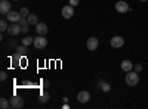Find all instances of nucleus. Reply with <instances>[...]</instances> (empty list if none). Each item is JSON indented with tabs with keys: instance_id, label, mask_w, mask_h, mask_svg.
<instances>
[{
	"instance_id": "nucleus-1",
	"label": "nucleus",
	"mask_w": 148,
	"mask_h": 109,
	"mask_svg": "<svg viewBox=\"0 0 148 109\" xmlns=\"http://www.w3.org/2000/svg\"><path fill=\"white\" fill-rule=\"evenodd\" d=\"M126 84L129 87H135V86H138V83H139V72H136V71H129V72H126Z\"/></svg>"
},
{
	"instance_id": "nucleus-2",
	"label": "nucleus",
	"mask_w": 148,
	"mask_h": 109,
	"mask_svg": "<svg viewBox=\"0 0 148 109\" xmlns=\"http://www.w3.org/2000/svg\"><path fill=\"white\" fill-rule=\"evenodd\" d=\"M33 46L36 47L37 50L45 49V47L47 46V40H46V37H45V35H37V37H34V43H33Z\"/></svg>"
},
{
	"instance_id": "nucleus-3",
	"label": "nucleus",
	"mask_w": 148,
	"mask_h": 109,
	"mask_svg": "<svg viewBox=\"0 0 148 109\" xmlns=\"http://www.w3.org/2000/svg\"><path fill=\"white\" fill-rule=\"evenodd\" d=\"M9 100H10V108H14V109H19L24 106V99L21 96H12Z\"/></svg>"
},
{
	"instance_id": "nucleus-4",
	"label": "nucleus",
	"mask_w": 148,
	"mask_h": 109,
	"mask_svg": "<svg viewBox=\"0 0 148 109\" xmlns=\"http://www.w3.org/2000/svg\"><path fill=\"white\" fill-rule=\"evenodd\" d=\"M116 10L119 14H126V12L130 10V6L127 5V2H125V0H119L116 3Z\"/></svg>"
},
{
	"instance_id": "nucleus-5",
	"label": "nucleus",
	"mask_w": 148,
	"mask_h": 109,
	"mask_svg": "<svg viewBox=\"0 0 148 109\" xmlns=\"http://www.w3.org/2000/svg\"><path fill=\"white\" fill-rule=\"evenodd\" d=\"M110 44H111V47H114V49H120V47L125 46V40H123V37H120V35H114V37L110 40Z\"/></svg>"
},
{
	"instance_id": "nucleus-6",
	"label": "nucleus",
	"mask_w": 148,
	"mask_h": 109,
	"mask_svg": "<svg viewBox=\"0 0 148 109\" xmlns=\"http://www.w3.org/2000/svg\"><path fill=\"white\" fill-rule=\"evenodd\" d=\"M8 32H9L10 35H18L19 32H22L19 22H10V24H9V28H8Z\"/></svg>"
},
{
	"instance_id": "nucleus-7",
	"label": "nucleus",
	"mask_w": 148,
	"mask_h": 109,
	"mask_svg": "<svg viewBox=\"0 0 148 109\" xmlns=\"http://www.w3.org/2000/svg\"><path fill=\"white\" fill-rule=\"evenodd\" d=\"M98 46H99V40H98L96 37H90L88 40V43H86V47H88L89 52H95L98 49Z\"/></svg>"
},
{
	"instance_id": "nucleus-8",
	"label": "nucleus",
	"mask_w": 148,
	"mask_h": 109,
	"mask_svg": "<svg viewBox=\"0 0 148 109\" xmlns=\"http://www.w3.org/2000/svg\"><path fill=\"white\" fill-rule=\"evenodd\" d=\"M61 12H62V16H64L65 19H71V18L74 16V6H71V5H65Z\"/></svg>"
},
{
	"instance_id": "nucleus-9",
	"label": "nucleus",
	"mask_w": 148,
	"mask_h": 109,
	"mask_svg": "<svg viewBox=\"0 0 148 109\" xmlns=\"http://www.w3.org/2000/svg\"><path fill=\"white\" fill-rule=\"evenodd\" d=\"M21 18H22L21 14H19V12H15V10H10L9 14L6 15V19H8L9 22H19Z\"/></svg>"
},
{
	"instance_id": "nucleus-10",
	"label": "nucleus",
	"mask_w": 148,
	"mask_h": 109,
	"mask_svg": "<svg viewBox=\"0 0 148 109\" xmlns=\"http://www.w3.org/2000/svg\"><path fill=\"white\" fill-rule=\"evenodd\" d=\"M77 100H79L80 103H88V102L90 100V93L86 91V90L80 91V93L77 94Z\"/></svg>"
},
{
	"instance_id": "nucleus-11",
	"label": "nucleus",
	"mask_w": 148,
	"mask_h": 109,
	"mask_svg": "<svg viewBox=\"0 0 148 109\" xmlns=\"http://www.w3.org/2000/svg\"><path fill=\"white\" fill-rule=\"evenodd\" d=\"M9 12H10L9 0H2V2H0V14H2V15H8Z\"/></svg>"
},
{
	"instance_id": "nucleus-12",
	"label": "nucleus",
	"mask_w": 148,
	"mask_h": 109,
	"mask_svg": "<svg viewBox=\"0 0 148 109\" xmlns=\"http://www.w3.org/2000/svg\"><path fill=\"white\" fill-rule=\"evenodd\" d=\"M36 31H37V34L39 35H46V32H47V25L45 22H39L36 25Z\"/></svg>"
},
{
	"instance_id": "nucleus-13",
	"label": "nucleus",
	"mask_w": 148,
	"mask_h": 109,
	"mask_svg": "<svg viewBox=\"0 0 148 109\" xmlns=\"http://www.w3.org/2000/svg\"><path fill=\"white\" fill-rule=\"evenodd\" d=\"M19 25H21V30H22L24 34L28 32V25H30V22H28L27 18H21V19H19Z\"/></svg>"
},
{
	"instance_id": "nucleus-14",
	"label": "nucleus",
	"mask_w": 148,
	"mask_h": 109,
	"mask_svg": "<svg viewBox=\"0 0 148 109\" xmlns=\"http://www.w3.org/2000/svg\"><path fill=\"white\" fill-rule=\"evenodd\" d=\"M121 69L125 71V72H129V71H132V69H133V64L130 62L129 59H125V60L121 62Z\"/></svg>"
},
{
	"instance_id": "nucleus-15",
	"label": "nucleus",
	"mask_w": 148,
	"mask_h": 109,
	"mask_svg": "<svg viewBox=\"0 0 148 109\" xmlns=\"http://www.w3.org/2000/svg\"><path fill=\"white\" fill-rule=\"evenodd\" d=\"M27 19L30 22V25H37V24H39V18H37V15H34V14H30L27 16Z\"/></svg>"
},
{
	"instance_id": "nucleus-16",
	"label": "nucleus",
	"mask_w": 148,
	"mask_h": 109,
	"mask_svg": "<svg viewBox=\"0 0 148 109\" xmlns=\"http://www.w3.org/2000/svg\"><path fill=\"white\" fill-rule=\"evenodd\" d=\"M16 53H19L21 56H25V55L28 53V49H27V46H24V44L18 46V47H16Z\"/></svg>"
},
{
	"instance_id": "nucleus-17",
	"label": "nucleus",
	"mask_w": 148,
	"mask_h": 109,
	"mask_svg": "<svg viewBox=\"0 0 148 109\" xmlns=\"http://www.w3.org/2000/svg\"><path fill=\"white\" fill-rule=\"evenodd\" d=\"M47 100H49V93H47V91H40L39 102H40V103H46Z\"/></svg>"
},
{
	"instance_id": "nucleus-18",
	"label": "nucleus",
	"mask_w": 148,
	"mask_h": 109,
	"mask_svg": "<svg viewBox=\"0 0 148 109\" xmlns=\"http://www.w3.org/2000/svg\"><path fill=\"white\" fill-rule=\"evenodd\" d=\"M9 106H10V100H8L5 97L0 99V108H2V109H8Z\"/></svg>"
},
{
	"instance_id": "nucleus-19",
	"label": "nucleus",
	"mask_w": 148,
	"mask_h": 109,
	"mask_svg": "<svg viewBox=\"0 0 148 109\" xmlns=\"http://www.w3.org/2000/svg\"><path fill=\"white\" fill-rule=\"evenodd\" d=\"M33 43H34V39L30 37V35H25V37L22 39V44H24V46H30V44H33Z\"/></svg>"
},
{
	"instance_id": "nucleus-20",
	"label": "nucleus",
	"mask_w": 148,
	"mask_h": 109,
	"mask_svg": "<svg viewBox=\"0 0 148 109\" xmlns=\"http://www.w3.org/2000/svg\"><path fill=\"white\" fill-rule=\"evenodd\" d=\"M8 28H9L8 21H6V19H2V21H0V31L5 32V31H8Z\"/></svg>"
},
{
	"instance_id": "nucleus-21",
	"label": "nucleus",
	"mask_w": 148,
	"mask_h": 109,
	"mask_svg": "<svg viewBox=\"0 0 148 109\" xmlns=\"http://www.w3.org/2000/svg\"><path fill=\"white\" fill-rule=\"evenodd\" d=\"M101 90L104 91V93H108V91H111V86L108 83H102L101 84Z\"/></svg>"
},
{
	"instance_id": "nucleus-22",
	"label": "nucleus",
	"mask_w": 148,
	"mask_h": 109,
	"mask_svg": "<svg viewBox=\"0 0 148 109\" xmlns=\"http://www.w3.org/2000/svg\"><path fill=\"white\" fill-rule=\"evenodd\" d=\"M19 14H21V16H22V18H27V16L30 15V12H28V9H27V7H21Z\"/></svg>"
},
{
	"instance_id": "nucleus-23",
	"label": "nucleus",
	"mask_w": 148,
	"mask_h": 109,
	"mask_svg": "<svg viewBox=\"0 0 148 109\" xmlns=\"http://www.w3.org/2000/svg\"><path fill=\"white\" fill-rule=\"evenodd\" d=\"M6 78H8V72L6 71H2V72H0V80L6 81Z\"/></svg>"
},
{
	"instance_id": "nucleus-24",
	"label": "nucleus",
	"mask_w": 148,
	"mask_h": 109,
	"mask_svg": "<svg viewBox=\"0 0 148 109\" xmlns=\"http://www.w3.org/2000/svg\"><path fill=\"white\" fill-rule=\"evenodd\" d=\"M133 71L141 72V71H142V65H141V64H135V65H133Z\"/></svg>"
},
{
	"instance_id": "nucleus-25",
	"label": "nucleus",
	"mask_w": 148,
	"mask_h": 109,
	"mask_svg": "<svg viewBox=\"0 0 148 109\" xmlns=\"http://www.w3.org/2000/svg\"><path fill=\"white\" fill-rule=\"evenodd\" d=\"M79 3H80V0H70V5L71 6H77Z\"/></svg>"
},
{
	"instance_id": "nucleus-26",
	"label": "nucleus",
	"mask_w": 148,
	"mask_h": 109,
	"mask_svg": "<svg viewBox=\"0 0 148 109\" xmlns=\"http://www.w3.org/2000/svg\"><path fill=\"white\" fill-rule=\"evenodd\" d=\"M43 86H45V87H47V86H49V81H47V80H45V81H43Z\"/></svg>"
},
{
	"instance_id": "nucleus-27",
	"label": "nucleus",
	"mask_w": 148,
	"mask_h": 109,
	"mask_svg": "<svg viewBox=\"0 0 148 109\" xmlns=\"http://www.w3.org/2000/svg\"><path fill=\"white\" fill-rule=\"evenodd\" d=\"M12 2H18V0H12Z\"/></svg>"
}]
</instances>
